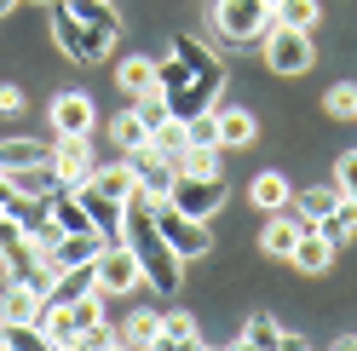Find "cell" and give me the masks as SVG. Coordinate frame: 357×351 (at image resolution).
<instances>
[{
	"label": "cell",
	"mask_w": 357,
	"mask_h": 351,
	"mask_svg": "<svg viewBox=\"0 0 357 351\" xmlns=\"http://www.w3.org/2000/svg\"><path fill=\"white\" fill-rule=\"evenodd\" d=\"M121 242L139 254V271H144V282H150V294L173 299L178 282H185V259L167 248L162 231H155V202H150L144 190H132L127 202H121Z\"/></svg>",
	"instance_id": "6da1fadb"
},
{
	"label": "cell",
	"mask_w": 357,
	"mask_h": 351,
	"mask_svg": "<svg viewBox=\"0 0 357 351\" xmlns=\"http://www.w3.org/2000/svg\"><path fill=\"white\" fill-rule=\"evenodd\" d=\"M213 29L231 40V47H254V40L277 24V0H213Z\"/></svg>",
	"instance_id": "7a4b0ae2"
},
{
	"label": "cell",
	"mask_w": 357,
	"mask_h": 351,
	"mask_svg": "<svg viewBox=\"0 0 357 351\" xmlns=\"http://www.w3.org/2000/svg\"><path fill=\"white\" fill-rule=\"evenodd\" d=\"M259 52H265V70L277 75H305L317 47H311V29H288V24H271L259 35Z\"/></svg>",
	"instance_id": "3957f363"
},
{
	"label": "cell",
	"mask_w": 357,
	"mask_h": 351,
	"mask_svg": "<svg viewBox=\"0 0 357 351\" xmlns=\"http://www.w3.org/2000/svg\"><path fill=\"white\" fill-rule=\"evenodd\" d=\"M93 271H98V294L104 299H121V294H144L150 282L139 271V254H132L127 242H104V254L93 259Z\"/></svg>",
	"instance_id": "277c9868"
},
{
	"label": "cell",
	"mask_w": 357,
	"mask_h": 351,
	"mask_svg": "<svg viewBox=\"0 0 357 351\" xmlns=\"http://www.w3.org/2000/svg\"><path fill=\"white\" fill-rule=\"evenodd\" d=\"M155 231L167 236V248H173L178 259H202V254H213L208 219H190V213H178L173 202H155Z\"/></svg>",
	"instance_id": "5b68a950"
},
{
	"label": "cell",
	"mask_w": 357,
	"mask_h": 351,
	"mask_svg": "<svg viewBox=\"0 0 357 351\" xmlns=\"http://www.w3.org/2000/svg\"><path fill=\"white\" fill-rule=\"evenodd\" d=\"M167 202L178 213H190V219H213V208L225 202V173H178Z\"/></svg>",
	"instance_id": "8992f818"
},
{
	"label": "cell",
	"mask_w": 357,
	"mask_h": 351,
	"mask_svg": "<svg viewBox=\"0 0 357 351\" xmlns=\"http://www.w3.org/2000/svg\"><path fill=\"white\" fill-rule=\"evenodd\" d=\"M63 12L75 17V24L93 35V47L109 58V47H116V35H121V12H116V0H58Z\"/></svg>",
	"instance_id": "52a82bcc"
},
{
	"label": "cell",
	"mask_w": 357,
	"mask_h": 351,
	"mask_svg": "<svg viewBox=\"0 0 357 351\" xmlns=\"http://www.w3.org/2000/svg\"><path fill=\"white\" fill-rule=\"evenodd\" d=\"M52 167H58L63 190L86 185V179H93V133H63L58 150H52Z\"/></svg>",
	"instance_id": "ba28073f"
},
{
	"label": "cell",
	"mask_w": 357,
	"mask_h": 351,
	"mask_svg": "<svg viewBox=\"0 0 357 351\" xmlns=\"http://www.w3.org/2000/svg\"><path fill=\"white\" fill-rule=\"evenodd\" d=\"M132 173H139V190L150 196V202H167V190H173V179H178V167L167 162V156H155V150L144 144V150H132Z\"/></svg>",
	"instance_id": "9c48e42d"
},
{
	"label": "cell",
	"mask_w": 357,
	"mask_h": 351,
	"mask_svg": "<svg viewBox=\"0 0 357 351\" xmlns=\"http://www.w3.org/2000/svg\"><path fill=\"white\" fill-rule=\"evenodd\" d=\"M219 81H225V75H202V81H190L185 93H167V98H162L167 116H173V121H190V116H202V109H213Z\"/></svg>",
	"instance_id": "30bf717a"
},
{
	"label": "cell",
	"mask_w": 357,
	"mask_h": 351,
	"mask_svg": "<svg viewBox=\"0 0 357 351\" xmlns=\"http://www.w3.org/2000/svg\"><path fill=\"white\" fill-rule=\"evenodd\" d=\"M288 265L305 271V276H323V271L334 265V242H328L317 225H305V231H300V242H294V254H288Z\"/></svg>",
	"instance_id": "8fae6325"
},
{
	"label": "cell",
	"mask_w": 357,
	"mask_h": 351,
	"mask_svg": "<svg viewBox=\"0 0 357 351\" xmlns=\"http://www.w3.org/2000/svg\"><path fill=\"white\" fill-rule=\"evenodd\" d=\"M93 116H98V109H93L86 93H58L52 98V133L58 139L63 133H93Z\"/></svg>",
	"instance_id": "7c38bea8"
},
{
	"label": "cell",
	"mask_w": 357,
	"mask_h": 351,
	"mask_svg": "<svg viewBox=\"0 0 357 351\" xmlns=\"http://www.w3.org/2000/svg\"><path fill=\"white\" fill-rule=\"evenodd\" d=\"M300 231H305V219L288 213V208H277L271 219H265V231H259V248L271 254V259H288V254H294V242H300Z\"/></svg>",
	"instance_id": "4fadbf2b"
},
{
	"label": "cell",
	"mask_w": 357,
	"mask_h": 351,
	"mask_svg": "<svg viewBox=\"0 0 357 351\" xmlns=\"http://www.w3.org/2000/svg\"><path fill=\"white\" fill-rule=\"evenodd\" d=\"M98 254H104V236L98 231H63L58 242L47 248V259H52L58 271L63 265H86V259H98Z\"/></svg>",
	"instance_id": "5bb4252c"
},
{
	"label": "cell",
	"mask_w": 357,
	"mask_h": 351,
	"mask_svg": "<svg viewBox=\"0 0 357 351\" xmlns=\"http://www.w3.org/2000/svg\"><path fill=\"white\" fill-rule=\"evenodd\" d=\"M52 40H58V52H63V58H75V63H98V58H104V52L93 47V35H86L63 6H58V17H52Z\"/></svg>",
	"instance_id": "9a60e30c"
},
{
	"label": "cell",
	"mask_w": 357,
	"mask_h": 351,
	"mask_svg": "<svg viewBox=\"0 0 357 351\" xmlns=\"http://www.w3.org/2000/svg\"><path fill=\"white\" fill-rule=\"evenodd\" d=\"M40 305H47V299H40L35 288H29V282H0V322H40Z\"/></svg>",
	"instance_id": "2e32d148"
},
{
	"label": "cell",
	"mask_w": 357,
	"mask_h": 351,
	"mask_svg": "<svg viewBox=\"0 0 357 351\" xmlns=\"http://www.w3.org/2000/svg\"><path fill=\"white\" fill-rule=\"evenodd\" d=\"M75 196H81V208L93 213V231L104 236V242H121V202H109V196H98L93 185H75Z\"/></svg>",
	"instance_id": "e0dca14e"
},
{
	"label": "cell",
	"mask_w": 357,
	"mask_h": 351,
	"mask_svg": "<svg viewBox=\"0 0 357 351\" xmlns=\"http://www.w3.org/2000/svg\"><path fill=\"white\" fill-rule=\"evenodd\" d=\"M93 288H98V271H93V259H86V265H63V271L52 276V288H47V305H70V299L93 294Z\"/></svg>",
	"instance_id": "ac0fdd59"
},
{
	"label": "cell",
	"mask_w": 357,
	"mask_h": 351,
	"mask_svg": "<svg viewBox=\"0 0 357 351\" xmlns=\"http://www.w3.org/2000/svg\"><path fill=\"white\" fill-rule=\"evenodd\" d=\"M93 185L98 196H109V202H127L132 190H139V173H132V162H109V167H93Z\"/></svg>",
	"instance_id": "d6986e66"
},
{
	"label": "cell",
	"mask_w": 357,
	"mask_h": 351,
	"mask_svg": "<svg viewBox=\"0 0 357 351\" xmlns=\"http://www.w3.org/2000/svg\"><path fill=\"white\" fill-rule=\"evenodd\" d=\"M340 202H346V196H340V185H311V190H300L288 208H300V219H305V225H323V219L340 208Z\"/></svg>",
	"instance_id": "ffe728a7"
},
{
	"label": "cell",
	"mask_w": 357,
	"mask_h": 351,
	"mask_svg": "<svg viewBox=\"0 0 357 351\" xmlns=\"http://www.w3.org/2000/svg\"><path fill=\"white\" fill-rule=\"evenodd\" d=\"M6 179H12L17 196H58V190H63V179H58V167H52V162L17 167V173H6Z\"/></svg>",
	"instance_id": "44dd1931"
},
{
	"label": "cell",
	"mask_w": 357,
	"mask_h": 351,
	"mask_svg": "<svg viewBox=\"0 0 357 351\" xmlns=\"http://www.w3.org/2000/svg\"><path fill=\"white\" fill-rule=\"evenodd\" d=\"M236 345H300V334H288V328H277L271 311H254L248 322H242V340Z\"/></svg>",
	"instance_id": "7402d4cb"
},
{
	"label": "cell",
	"mask_w": 357,
	"mask_h": 351,
	"mask_svg": "<svg viewBox=\"0 0 357 351\" xmlns=\"http://www.w3.org/2000/svg\"><path fill=\"white\" fill-rule=\"evenodd\" d=\"M35 162H52V150L40 139H0V173H17V167H35Z\"/></svg>",
	"instance_id": "603a6c76"
},
{
	"label": "cell",
	"mask_w": 357,
	"mask_h": 351,
	"mask_svg": "<svg viewBox=\"0 0 357 351\" xmlns=\"http://www.w3.org/2000/svg\"><path fill=\"white\" fill-rule=\"evenodd\" d=\"M116 81H121L127 98H155V63H150V58H121Z\"/></svg>",
	"instance_id": "cb8c5ba5"
},
{
	"label": "cell",
	"mask_w": 357,
	"mask_h": 351,
	"mask_svg": "<svg viewBox=\"0 0 357 351\" xmlns=\"http://www.w3.org/2000/svg\"><path fill=\"white\" fill-rule=\"evenodd\" d=\"M213 116H219V144H225V150H242V144H254V116H248V109H213Z\"/></svg>",
	"instance_id": "d4e9b609"
},
{
	"label": "cell",
	"mask_w": 357,
	"mask_h": 351,
	"mask_svg": "<svg viewBox=\"0 0 357 351\" xmlns=\"http://www.w3.org/2000/svg\"><path fill=\"white\" fill-rule=\"evenodd\" d=\"M109 139H116L127 156H132V150H144V144H150V121L139 116V109H127V116H116V121H109Z\"/></svg>",
	"instance_id": "484cf974"
},
{
	"label": "cell",
	"mask_w": 357,
	"mask_h": 351,
	"mask_svg": "<svg viewBox=\"0 0 357 351\" xmlns=\"http://www.w3.org/2000/svg\"><path fill=\"white\" fill-rule=\"evenodd\" d=\"M248 196H254V208H265V213H277V208H288V202H294V190H288V179H282V173H259Z\"/></svg>",
	"instance_id": "4316f807"
},
{
	"label": "cell",
	"mask_w": 357,
	"mask_h": 351,
	"mask_svg": "<svg viewBox=\"0 0 357 351\" xmlns=\"http://www.w3.org/2000/svg\"><path fill=\"white\" fill-rule=\"evenodd\" d=\"M40 328H47V345H58V351H75V345H81V340H75V322H70L63 305H40Z\"/></svg>",
	"instance_id": "83f0119b"
},
{
	"label": "cell",
	"mask_w": 357,
	"mask_h": 351,
	"mask_svg": "<svg viewBox=\"0 0 357 351\" xmlns=\"http://www.w3.org/2000/svg\"><path fill=\"white\" fill-rule=\"evenodd\" d=\"M155 345H202V328L190 311H162V340Z\"/></svg>",
	"instance_id": "f1b7e54d"
},
{
	"label": "cell",
	"mask_w": 357,
	"mask_h": 351,
	"mask_svg": "<svg viewBox=\"0 0 357 351\" xmlns=\"http://www.w3.org/2000/svg\"><path fill=\"white\" fill-rule=\"evenodd\" d=\"M155 340H162V317L155 311H132L121 322V345H155Z\"/></svg>",
	"instance_id": "f546056e"
},
{
	"label": "cell",
	"mask_w": 357,
	"mask_h": 351,
	"mask_svg": "<svg viewBox=\"0 0 357 351\" xmlns=\"http://www.w3.org/2000/svg\"><path fill=\"white\" fill-rule=\"evenodd\" d=\"M63 311H70V322H75V340H81L86 328H98V322H104V294L93 288V294H81V299H70V305H63Z\"/></svg>",
	"instance_id": "4dcf8cb0"
},
{
	"label": "cell",
	"mask_w": 357,
	"mask_h": 351,
	"mask_svg": "<svg viewBox=\"0 0 357 351\" xmlns=\"http://www.w3.org/2000/svg\"><path fill=\"white\" fill-rule=\"evenodd\" d=\"M185 144H190V139H185V121H173V116L150 133V150H155V156H167V162H178V156H185Z\"/></svg>",
	"instance_id": "1f68e13d"
},
{
	"label": "cell",
	"mask_w": 357,
	"mask_h": 351,
	"mask_svg": "<svg viewBox=\"0 0 357 351\" xmlns=\"http://www.w3.org/2000/svg\"><path fill=\"white\" fill-rule=\"evenodd\" d=\"M317 17H323L317 0H277V24H288V29H311Z\"/></svg>",
	"instance_id": "d6a6232c"
},
{
	"label": "cell",
	"mask_w": 357,
	"mask_h": 351,
	"mask_svg": "<svg viewBox=\"0 0 357 351\" xmlns=\"http://www.w3.org/2000/svg\"><path fill=\"white\" fill-rule=\"evenodd\" d=\"M317 231L328 236V242H346V236H357V202H340V208H334Z\"/></svg>",
	"instance_id": "836d02e7"
},
{
	"label": "cell",
	"mask_w": 357,
	"mask_h": 351,
	"mask_svg": "<svg viewBox=\"0 0 357 351\" xmlns=\"http://www.w3.org/2000/svg\"><path fill=\"white\" fill-rule=\"evenodd\" d=\"M185 139L202 144V150H225V144H219V116H213V109H202V116L185 121Z\"/></svg>",
	"instance_id": "e575fe53"
},
{
	"label": "cell",
	"mask_w": 357,
	"mask_h": 351,
	"mask_svg": "<svg viewBox=\"0 0 357 351\" xmlns=\"http://www.w3.org/2000/svg\"><path fill=\"white\" fill-rule=\"evenodd\" d=\"M323 109H328L334 121H357V86H351V81H346V86H334V93L323 98Z\"/></svg>",
	"instance_id": "d590c367"
},
{
	"label": "cell",
	"mask_w": 357,
	"mask_h": 351,
	"mask_svg": "<svg viewBox=\"0 0 357 351\" xmlns=\"http://www.w3.org/2000/svg\"><path fill=\"white\" fill-rule=\"evenodd\" d=\"M178 173H219V150H202V144H185V156L173 162Z\"/></svg>",
	"instance_id": "8d00e7d4"
},
{
	"label": "cell",
	"mask_w": 357,
	"mask_h": 351,
	"mask_svg": "<svg viewBox=\"0 0 357 351\" xmlns=\"http://www.w3.org/2000/svg\"><path fill=\"white\" fill-rule=\"evenodd\" d=\"M334 185H340L346 202H357V150H346V156L334 162Z\"/></svg>",
	"instance_id": "74e56055"
},
{
	"label": "cell",
	"mask_w": 357,
	"mask_h": 351,
	"mask_svg": "<svg viewBox=\"0 0 357 351\" xmlns=\"http://www.w3.org/2000/svg\"><path fill=\"white\" fill-rule=\"evenodd\" d=\"M81 345H86V351H104V345H121V328H109V322H98V328H86V334H81Z\"/></svg>",
	"instance_id": "f35d334b"
},
{
	"label": "cell",
	"mask_w": 357,
	"mask_h": 351,
	"mask_svg": "<svg viewBox=\"0 0 357 351\" xmlns=\"http://www.w3.org/2000/svg\"><path fill=\"white\" fill-rule=\"evenodd\" d=\"M17 109H24V93H17V86H6V81H0V116H17Z\"/></svg>",
	"instance_id": "ab89813d"
},
{
	"label": "cell",
	"mask_w": 357,
	"mask_h": 351,
	"mask_svg": "<svg viewBox=\"0 0 357 351\" xmlns=\"http://www.w3.org/2000/svg\"><path fill=\"white\" fill-rule=\"evenodd\" d=\"M12 196H17V190H12V179H6V173H0V219L12 213Z\"/></svg>",
	"instance_id": "60d3db41"
},
{
	"label": "cell",
	"mask_w": 357,
	"mask_h": 351,
	"mask_svg": "<svg viewBox=\"0 0 357 351\" xmlns=\"http://www.w3.org/2000/svg\"><path fill=\"white\" fill-rule=\"evenodd\" d=\"M12 6H17V0H0V17H6V12H12Z\"/></svg>",
	"instance_id": "b9f144b4"
},
{
	"label": "cell",
	"mask_w": 357,
	"mask_h": 351,
	"mask_svg": "<svg viewBox=\"0 0 357 351\" xmlns=\"http://www.w3.org/2000/svg\"><path fill=\"white\" fill-rule=\"evenodd\" d=\"M35 6H58V0H35Z\"/></svg>",
	"instance_id": "7bdbcfd3"
}]
</instances>
